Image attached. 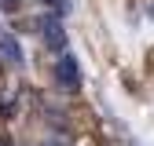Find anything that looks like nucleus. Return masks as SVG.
Returning a JSON list of instances; mask_svg holds the SVG:
<instances>
[{"label":"nucleus","mask_w":154,"mask_h":146,"mask_svg":"<svg viewBox=\"0 0 154 146\" xmlns=\"http://www.w3.org/2000/svg\"><path fill=\"white\" fill-rule=\"evenodd\" d=\"M55 84H59L63 91H77L81 88V66H77L73 55H59V62H55Z\"/></svg>","instance_id":"obj_1"},{"label":"nucleus","mask_w":154,"mask_h":146,"mask_svg":"<svg viewBox=\"0 0 154 146\" xmlns=\"http://www.w3.org/2000/svg\"><path fill=\"white\" fill-rule=\"evenodd\" d=\"M41 29H44V44H48L51 51H63V48H66V29H63V22H59L55 15H48V18H44Z\"/></svg>","instance_id":"obj_2"},{"label":"nucleus","mask_w":154,"mask_h":146,"mask_svg":"<svg viewBox=\"0 0 154 146\" xmlns=\"http://www.w3.org/2000/svg\"><path fill=\"white\" fill-rule=\"evenodd\" d=\"M0 59H4V62H11V66H18V62H22V48H18V40H15V36H0Z\"/></svg>","instance_id":"obj_3"},{"label":"nucleus","mask_w":154,"mask_h":146,"mask_svg":"<svg viewBox=\"0 0 154 146\" xmlns=\"http://www.w3.org/2000/svg\"><path fill=\"white\" fill-rule=\"evenodd\" d=\"M22 7V0H0V11H18Z\"/></svg>","instance_id":"obj_4"},{"label":"nucleus","mask_w":154,"mask_h":146,"mask_svg":"<svg viewBox=\"0 0 154 146\" xmlns=\"http://www.w3.org/2000/svg\"><path fill=\"white\" fill-rule=\"evenodd\" d=\"M44 4H48V7H51V11H59V15H63V11H66V0H44Z\"/></svg>","instance_id":"obj_5"},{"label":"nucleus","mask_w":154,"mask_h":146,"mask_svg":"<svg viewBox=\"0 0 154 146\" xmlns=\"http://www.w3.org/2000/svg\"><path fill=\"white\" fill-rule=\"evenodd\" d=\"M0 146H15V142H11V139H8V135H0Z\"/></svg>","instance_id":"obj_6"}]
</instances>
